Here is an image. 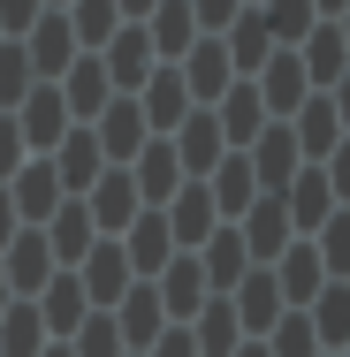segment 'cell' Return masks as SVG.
I'll return each mask as SVG.
<instances>
[{
  "mask_svg": "<svg viewBox=\"0 0 350 357\" xmlns=\"http://www.w3.org/2000/svg\"><path fill=\"white\" fill-rule=\"evenodd\" d=\"M228 228H236V243H244V259H251V266H275L282 251L297 243V236H289V213H282V198H251L244 220H228Z\"/></svg>",
  "mask_w": 350,
  "mask_h": 357,
  "instance_id": "9",
  "label": "cell"
},
{
  "mask_svg": "<svg viewBox=\"0 0 350 357\" xmlns=\"http://www.w3.org/2000/svg\"><path fill=\"white\" fill-rule=\"evenodd\" d=\"M221 304L236 312V335H244V342H259V335H267V327L282 319V289H275V274H267V266H251V274L228 289Z\"/></svg>",
  "mask_w": 350,
  "mask_h": 357,
  "instance_id": "14",
  "label": "cell"
},
{
  "mask_svg": "<svg viewBox=\"0 0 350 357\" xmlns=\"http://www.w3.org/2000/svg\"><path fill=\"white\" fill-rule=\"evenodd\" d=\"M23 160H31V152H23V137H15V114H0V183H8Z\"/></svg>",
  "mask_w": 350,
  "mask_h": 357,
  "instance_id": "42",
  "label": "cell"
},
{
  "mask_svg": "<svg viewBox=\"0 0 350 357\" xmlns=\"http://www.w3.org/2000/svg\"><path fill=\"white\" fill-rule=\"evenodd\" d=\"M54 274H61V266H54L46 236H38V228H15V243L0 251V282H8V296H23V304H31V296L54 282Z\"/></svg>",
  "mask_w": 350,
  "mask_h": 357,
  "instance_id": "12",
  "label": "cell"
},
{
  "mask_svg": "<svg viewBox=\"0 0 350 357\" xmlns=\"http://www.w3.org/2000/svg\"><path fill=\"white\" fill-rule=\"evenodd\" d=\"M69 15V31H76V54H99L115 31H122V15H115V0H69L61 8Z\"/></svg>",
  "mask_w": 350,
  "mask_h": 357,
  "instance_id": "35",
  "label": "cell"
},
{
  "mask_svg": "<svg viewBox=\"0 0 350 357\" xmlns=\"http://www.w3.org/2000/svg\"><path fill=\"white\" fill-rule=\"evenodd\" d=\"M305 319H312V335H320L328 357H350V282H328L305 304Z\"/></svg>",
  "mask_w": 350,
  "mask_h": 357,
  "instance_id": "32",
  "label": "cell"
},
{
  "mask_svg": "<svg viewBox=\"0 0 350 357\" xmlns=\"http://www.w3.org/2000/svg\"><path fill=\"white\" fill-rule=\"evenodd\" d=\"M69 357H130V350H122L115 319H107V312H92V319H84V327L69 335Z\"/></svg>",
  "mask_w": 350,
  "mask_h": 357,
  "instance_id": "40",
  "label": "cell"
},
{
  "mask_svg": "<svg viewBox=\"0 0 350 357\" xmlns=\"http://www.w3.org/2000/svg\"><path fill=\"white\" fill-rule=\"evenodd\" d=\"M244 8H259V0H244Z\"/></svg>",
  "mask_w": 350,
  "mask_h": 357,
  "instance_id": "51",
  "label": "cell"
},
{
  "mask_svg": "<svg viewBox=\"0 0 350 357\" xmlns=\"http://www.w3.org/2000/svg\"><path fill=\"white\" fill-rule=\"evenodd\" d=\"M38 8H69V0H38Z\"/></svg>",
  "mask_w": 350,
  "mask_h": 357,
  "instance_id": "50",
  "label": "cell"
},
{
  "mask_svg": "<svg viewBox=\"0 0 350 357\" xmlns=\"http://www.w3.org/2000/svg\"><path fill=\"white\" fill-rule=\"evenodd\" d=\"M152 8H160V0H115V15H122V23H145Z\"/></svg>",
  "mask_w": 350,
  "mask_h": 357,
  "instance_id": "45",
  "label": "cell"
},
{
  "mask_svg": "<svg viewBox=\"0 0 350 357\" xmlns=\"http://www.w3.org/2000/svg\"><path fill=\"white\" fill-rule=\"evenodd\" d=\"M84 213H92V228H99V236H122V228L145 213L138 190H130V167H107V175L84 190Z\"/></svg>",
  "mask_w": 350,
  "mask_h": 357,
  "instance_id": "19",
  "label": "cell"
},
{
  "mask_svg": "<svg viewBox=\"0 0 350 357\" xmlns=\"http://www.w3.org/2000/svg\"><path fill=\"white\" fill-rule=\"evenodd\" d=\"M160 220H168V236H175V251H198L213 228H221V213H213V198H206V183H183L168 206H160Z\"/></svg>",
  "mask_w": 350,
  "mask_h": 357,
  "instance_id": "24",
  "label": "cell"
},
{
  "mask_svg": "<svg viewBox=\"0 0 350 357\" xmlns=\"http://www.w3.org/2000/svg\"><path fill=\"white\" fill-rule=\"evenodd\" d=\"M38 350H46V327H38V304H23V296H15V304L0 312V357H38Z\"/></svg>",
  "mask_w": 350,
  "mask_h": 357,
  "instance_id": "37",
  "label": "cell"
},
{
  "mask_svg": "<svg viewBox=\"0 0 350 357\" xmlns=\"http://www.w3.org/2000/svg\"><path fill=\"white\" fill-rule=\"evenodd\" d=\"M191 342H198V357H228L244 335H236V312L221 304V296H206L198 304V319H191Z\"/></svg>",
  "mask_w": 350,
  "mask_h": 357,
  "instance_id": "36",
  "label": "cell"
},
{
  "mask_svg": "<svg viewBox=\"0 0 350 357\" xmlns=\"http://www.w3.org/2000/svg\"><path fill=\"white\" fill-rule=\"evenodd\" d=\"M0 190H8V206H15V220H23V228H38V220L61 206V183H54V167H46V160H23Z\"/></svg>",
  "mask_w": 350,
  "mask_h": 357,
  "instance_id": "28",
  "label": "cell"
},
{
  "mask_svg": "<svg viewBox=\"0 0 350 357\" xmlns=\"http://www.w3.org/2000/svg\"><path fill=\"white\" fill-rule=\"evenodd\" d=\"M46 167H54V183H61V198H84L99 175H107V160H99V144H92V130H69V137L46 152Z\"/></svg>",
  "mask_w": 350,
  "mask_h": 357,
  "instance_id": "23",
  "label": "cell"
},
{
  "mask_svg": "<svg viewBox=\"0 0 350 357\" xmlns=\"http://www.w3.org/2000/svg\"><path fill=\"white\" fill-rule=\"evenodd\" d=\"M350 198V175L328 160V167H297L289 183H282V213H289V236H320L328 220L343 213Z\"/></svg>",
  "mask_w": 350,
  "mask_h": 357,
  "instance_id": "1",
  "label": "cell"
},
{
  "mask_svg": "<svg viewBox=\"0 0 350 357\" xmlns=\"http://www.w3.org/2000/svg\"><path fill=\"white\" fill-rule=\"evenodd\" d=\"M38 357H69V342H46V350H38Z\"/></svg>",
  "mask_w": 350,
  "mask_h": 357,
  "instance_id": "48",
  "label": "cell"
},
{
  "mask_svg": "<svg viewBox=\"0 0 350 357\" xmlns=\"http://www.w3.org/2000/svg\"><path fill=\"white\" fill-rule=\"evenodd\" d=\"M206 198L221 220H244V206L259 198V183H251V167H244V152H221V167L206 175Z\"/></svg>",
  "mask_w": 350,
  "mask_h": 357,
  "instance_id": "34",
  "label": "cell"
},
{
  "mask_svg": "<svg viewBox=\"0 0 350 357\" xmlns=\"http://www.w3.org/2000/svg\"><path fill=\"white\" fill-rule=\"evenodd\" d=\"M115 243H122V259H130V274H138V282H152V274H160V266L175 259V236H168V220L152 213V206H145V213L130 220V228H122Z\"/></svg>",
  "mask_w": 350,
  "mask_h": 357,
  "instance_id": "21",
  "label": "cell"
},
{
  "mask_svg": "<svg viewBox=\"0 0 350 357\" xmlns=\"http://www.w3.org/2000/svg\"><path fill=\"white\" fill-rule=\"evenodd\" d=\"M312 8H320V23H343V8H350V0H312Z\"/></svg>",
  "mask_w": 350,
  "mask_h": 357,
  "instance_id": "46",
  "label": "cell"
},
{
  "mask_svg": "<svg viewBox=\"0 0 350 357\" xmlns=\"http://www.w3.org/2000/svg\"><path fill=\"white\" fill-rule=\"evenodd\" d=\"M251 91H259V107H267V122H289L305 99H312V84H305V69H297V54L289 46H275L267 61H259V76H251Z\"/></svg>",
  "mask_w": 350,
  "mask_h": 357,
  "instance_id": "10",
  "label": "cell"
},
{
  "mask_svg": "<svg viewBox=\"0 0 350 357\" xmlns=\"http://www.w3.org/2000/svg\"><path fill=\"white\" fill-rule=\"evenodd\" d=\"M130 99H138V114H145V130H152V137H168V130H175V122L191 114V91H183L175 61H160V69L145 76L138 91H130Z\"/></svg>",
  "mask_w": 350,
  "mask_h": 357,
  "instance_id": "16",
  "label": "cell"
},
{
  "mask_svg": "<svg viewBox=\"0 0 350 357\" xmlns=\"http://www.w3.org/2000/svg\"><path fill=\"white\" fill-rule=\"evenodd\" d=\"M130 190H138V206H168L175 190H183V167H175V152H168V137H145V152L130 160Z\"/></svg>",
  "mask_w": 350,
  "mask_h": 357,
  "instance_id": "20",
  "label": "cell"
},
{
  "mask_svg": "<svg viewBox=\"0 0 350 357\" xmlns=\"http://www.w3.org/2000/svg\"><path fill=\"white\" fill-rule=\"evenodd\" d=\"M107 319H115V335H122V350H130V357H145L152 342H160V327H168V319H160V296H152V282H130V296H122Z\"/></svg>",
  "mask_w": 350,
  "mask_h": 357,
  "instance_id": "25",
  "label": "cell"
},
{
  "mask_svg": "<svg viewBox=\"0 0 350 357\" xmlns=\"http://www.w3.org/2000/svg\"><path fill=\"white\" fill-rule=\"evenodd\" d=\"M99 69H107V84H115L122 99H130L145 76L160 69V61H152V46H145V23H122V31H115V38L99 46Z\"/></svg>",
  "mask_w": 350,
  "mask_h": 357,
  "instance_id": "17",
  "label": "cell"
},
{
  "mask_svg": "<svg viewBox=\"0 0 350 357\" xmlns=\"http://www.w3.org/2000/svg\"><path fill=\"white\" fill-rule=\"evenodd\" d=\"M289 54H297V69H305V84H312V91H343V69H350V23H312Z\"/></svg>",
  "mask_w": 350,
  "mask_h": 357,
  "instance_id": "4",
  "label": "cell"
},
{
  "mask_svg": "<svg viewBox=\"0 0 350 357\" xmlns=\"http://www.w3.org/2000/svg\"><path fill=\"white\" fill-rule=\"evenodd\" d=\"M15 228H23V220H15V206H8V190H0V251L15 243Z\"/></svg>",
  "mask_w": 350,
  "mask_h": 357,
  "instance_id": "44",
  "label": "cell"
},
{
  "mask_svg": "<svg viewBox=\"0 0 350 357\" xmlns=\"http://www.w3.org/2000/svg\"><path fill=\"white\" fill-rule=\"evenodd\" d=\"M244 167H251V183H259V198H282V183L305 167L297 160V137H289V122H267L259 137L244 144Z\"/></svg>",
  "mask_w": 350,
  "mask_h": 357,
  "instance_id": "11",
  "label": "cell"
},
{
  "mask_svg": "<svg viewBox=\"0 0 350 357\" xmlns=\"http://www.w3.org/2000/svg\"><path fill=\"white\" fill-rule=\"evenodd\" d=\"M54 91H61V107H69V122H76V130H84V122H92L107 99H115V84H107V69H99V54H76L69 69L54 76Z\"/></svg>",
  "mask_w": 350,
  "mask_h": 357,
  "instance_id": "18",
  "label": "cell"
},
{
  "mask_svg": "<svg viewBox=\"0 0 350 357\" xmlns=\"http://www.w3.org/2000/svg\"><path fill=\"white\" fill-rule=\"evenodd\" d=\"M38 236H46V251H54V266H76L92 243H99V228H92V213H84V198H61L54 213L38 220Z\"/></svg>",
  "mask_w": 350,
  "mask_h": 357,
  "instance_id": "26",
  "label": "cell"
},
{
  "mask_svg": "<svg viewBox=\"0 0 350 357\" xmlns=\"http://www.w3.org/2000/svg\"><path fill=\"white\" fill-rule=\"evenodd\" d=\"M84 130H92V144H99V160H107V167H130V160L145 152V137H152V130H145V114H138V99H122V91H115Z\"/></svg>",
  "mask_w": 350,
  "mask_h": 357,
  "instance_id": "5",
  "label": "cell"
},
{
  "mask_svg": "<svg viewBox=\"0 0 350 357\" xmlns=\"http://www.w3.org/2000/svg\"><path fill=\"white\" fill-rule=\"evenodd\" d=\"M15 46H23V61H31V76H38V84H54V76L76 61V31H69V15H61V8H46V15H38Z\"/></svg>",
  "mask_w": 350,
  "mask_h": 357,
  "instance_id": "13",
  "label": "cell"
},
{
  "mask_svg": "<svg viewBox=\"0 0 350 357\" xmlns=\"http://www.w3.org/2000/svg\"><path fill=\"white\" fill-rule=\"evenodd\" d=\"M175 76H183V91H191V107H213L228 84H236V69H228V54H221V38H198L183 61H175Z\"/></svg>",
  "mask_w": 350,
  "mask_h": 357,
  "instance_id": "29",
  "label": "cell"
},
{
  "mask_svg": "<svg viewBox=\"0 0 350 357\" xmlns=\"http://www.w3.org/2000/svg\"><path fill=\"white\" fill-rule=\"evenodd\" d=\"M8 304H15V296H8V282H0V312H8Z\"/></svg>",
  "mask_w": 350,
  "mask_h": 357,
  "instance_id": "49",
  "label": "cell"
},
{
  "mask_svg": "<svg viewBox=\"0 0 350 357\" xmlns=\"http://www.w3.org/2000/svg\"><path fill=\"white\" fill-rule=\"evenodd\" d=\"M69 274H76V289H84V304H92V312H115V304H122V296H130V282H138V274H130V259H122V243H115V236H99V243H92V251H84V259H76Z\"/></svg>",
  "mask_w": 350,
  "mask_h": 357,
  "instance_id": "3",
  "label": "cell"
},
{
  "mask_svg": "<svg viewBox=\"0 0 350 357\" xmlns=\"http://www.w3.org/2000/svg\"><path fill=\"white\" fill-rule=\"evenodd\" d=\"M259 350H267V357H328V350H320V335H312V319H305V312H282L275 327L259 335Z\"/></svg>",
  "mask_w": 350,
  "mask_h": 357,
  "instance_id": "38",
  "label": "cell"
},
{
  "mask_svg": "<svg viewBox=\"0 0 350 357\" xmlns=\"http://www.w3.org/2000/svg\"><path fill=\"white\" fill-rule=\"evenodd\" d=\"M221 54H228V69H236V76H259V61L275 54V38H267L259 8H236V23L221 31Z\"/></svg>",
  "mask_w": 350,
  "mask_h": 357,
  "instance_id": "33",
  "label": "cell"
},
{
  "mask_svg": "<svg viewBox=\"0 0 350 357\" xmlns=\"http://www.w3.org/2000/svg\"><path fill=\"white\" fill-rule=\"evenodd\" d=\"M145 357H198V342H191V327H160V342Z\"/></svg>",
  "mask_w": 350,
  "mask_h": 357,
  "instance_id": "43",
  "label": "cell"
},
{
  "mask_svg": "<svg viewBox=\"0 0 350 357\" xmlns=\"http://www.w3.org/2000/svg\"><path fill=\"white\" fill-rule=\"evenodd\" d=\"M168 152H175V167H183V183H206L213 167H221V122H213V107H191L175 130H168Z\"/></svg>",
  "mask_w": 350,
  "mask_h": 357,
  "instance_id": "6",
  "label": "cell"
},
{
  "mask_svg": "<svg viewBox=\"0 0 350 357\" xmlns=\"http://www.w3.org/2000/svg\"><path fill=\"white\" fill-rule=\"evenodd\" d=\"M289 137H297V160H305V167L343 160V91H312V99L289 114Z\"/></svg>",
  "mask_w": 350,
  "mask_h": 357,
  "instance_id": "2",
  "label": "cell"
},
{
  "mask_svg": "<svg viewBox=\"0 0 350 357\" xmlns=\"http://www.w3.org/2000/svg\"><path fill=\"white\" fill-rule=\"evenodd\" d=\"M267 274H275V289H282V312H305V304H312V296L328 289V266H320L312 236H297V243L282 251V259L267 266Z\"/></svg>",
  "mask_w": 350,
  "mask_h": 357,
  "instance_id": "15",
  "label": "cell"
},
{
  "mask_svg": "<svg viewBox=\"0 0 350 357\" xmlns=\"http://www.w3.org/2000/svg\"><path fill=\"white\" fill-rule=\"evenodd\" d=\"M145 46H152V61H183V54L198 46V23H191V0H160V8L145 15Z\"/></svg>",
  "mask_w": 350,
  "mask_h": 357,
  "instance_id": "31",
  "label": "cell"
},
{
  "mask_svg": "<svg viewBox=\"0 0 350 357\" xmlns=\"http://www.w3.org/2000/svg\"><path fill=\"white\" fill-rule=\"evenodd\" d=\"M69 130H76V122H69V107H61V91H54V84H31V91H23V107H15V137H23V152H31V160H46Z\"/></svg>",
  "mask_w": 350,
  "mask_h": 357,
  "instance_id": "7",
  "label": "cell"
},
{
  "mask_svg": "<svg viewBox=\"0 0 350 357\" xmlns=\"http://www.w3.org/2000/svg\"><path fill=\"white\" fill-rule=\"evenodd\" d=\"M228 357H267V350H259V342H236V350H228Z\"/></svg>",
  "mask_w": 350,
  "mask_h": 357,
  "instance_id": "47",
  "label": "cell"
},
{
  "mask_svg": "<svg viewBox=\"0 0 350 357\" xmlns=\"http://www.w3.org/2000/svg\"><path fill=\"white\" fill-rule=\"evenodd\" d=\"M259 23H267L275 46H297V38L320 23V8H312V0H259Z\"/></svg>",
  "mask_w": 350,
  "mask_h": 357,
  "instance_id": "39",
  "label": "cell"
},
{
  "mask_svg": "<svg viewBox=\"0 0 350 357\" xmlns=\"http://www.w3.org/2000/svg\"><path fill=\"white\" fill-rule=\"evenodd\" d=\"M191 259H198V274H206V289H213V296H228V289L251 274V259H244V243H236V228H228V220L213 228V236L191 251Z\"/></svg>",
  "mask_w": 350,
  "mask_h": 357,
  "instance_id": "30",
  "label": "cell"
},
{
  "mask_svg": "<svg viewBox=\"0 0 350 357\" xmlns=\"http://www.w3.org/2000/svg\"><path fill=\"white\" fill-rule=\"evenodd\" d=\"M31 304H38V327H46V342H69L76 327L92 319V304H84V289H76V274H69V266H61L54 282L38 289Z\"/></svg>",
  "mask_w": 350,
  "mask_h": 357,
  "instance_id": "22",
  "label": "cell"
},
{
  "mask_svg": "<svg viewBox=\"0 0 350 357\" xmlns=\"http://www.w3.org/2000/svg\"><path fill=\"white\" fill-rule=\"evenodd\" d=\"M152 296H160V319H168V327H191V319H198V304H206L213 289H206V274H198V259H191V251H175V259L152 274Z\"/></svg>",
  "mask_w": 350,
  "mask_h": 357,
  "instance_id": "8",
  "label": "cell"
},
{
  "mask_svg": "<svg viewBox=\"0 0 350 357\" xmlns=\"http://www.w3.org/2000/svg\"><path fill=\"white\" fill-rule=\"evenodd\" d=\"M38 15H46L38 0H0V38H23V31H31Z\"/></svg>",
  "mask_w": 350,
  "mask_h": 357,
  "instance_id": "41",
  "label": "cell"
},
{
  "mask_svg": "<svg viewBox=\"0 0 350 357\" xmlns=\"http://www.w3.org/2000/svg\"><path fill=\"white\" fill-rule=\"evenodd\" d=\"M213 122H221V144L228 152H244V144L267 130V107H259V91H251V76H236L221 99H213Z\"/></svg>",
  "mask_w": 350,
  "mask_h": 357,
  "instance_id": "27",
  "label": "cell"
}]
</instances>
